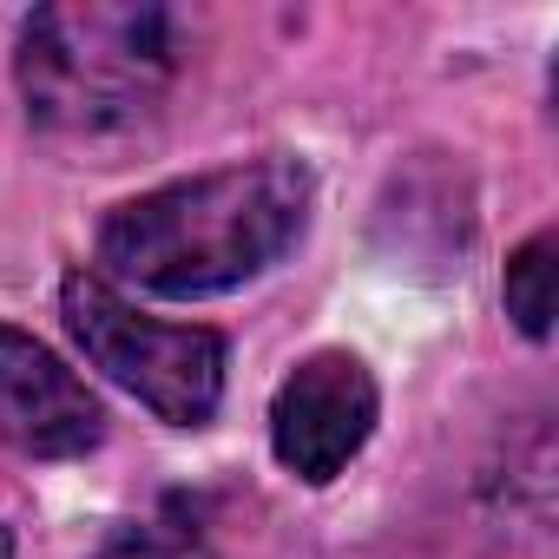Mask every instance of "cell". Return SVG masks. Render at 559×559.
<instances>
[{"label": "cell", "mask_w": 559, "mask_h": 559, "mask_svg": "<svg viewBox=\"0 0 559 559\" xmlns=\"http://www.w3.org/2000/svg\"><path fill=\"white\" fill-rule=\"evenodd\" d=\"M310 224V171L297 158L217 165L119 204L99 230L106 276L145 297H224L284 263Z\"/></svg>", "instance_id": "1"}, {"label": "cell", "mask_w": 559, "mask_h": 559, "mask_svg": "<svg viewBox=\"0 0 559 559\" xmlns=\"http://www.w3.org/2000/svg\"><path fill=\"white\" fill-rule=\"evenodd\" d=\"M178 27L152 0H60L27 14L14 86L27 126L73 152L132 145L171 99Z\"/></svg>", "instance_id": "2"}, {"label": "cell", "mask_w": 559, "mask_h": 559, "mask_svg": "<svg viewBox=\"0 0 559 559\" xmlns=\"http://www.w3.org/2000/svg\"><path fill=\"white\" fill-rule=\"evenodd\" d=\"M60 317H67V336L80 343V356L106 382L139 395L158 421L204 428L217 415V402H224V356H230L217 330L139 317L99 270H73L60 284Z\"/></svg>", "instance_id": "3"}, {"label": "cell", "mask_w": 559, "mask_h": 559, "mask_svg": "<svg viewBox=\"0 0 559 559\" xmlns=\"http://www.w3.org/2000/svg\"><path fill=\"white\" fill-rule=\"evenodd\" d=\"M382 421V395L376 376L362 369V356L349 349H317L310 362H297L270 402V448L297 480L330 487L376 435Z\"/></svg>", "instance_id": "4"}, {"label": "cell", "mask_w": 559, "mask_h": 559, "mask_svg": "<svg viewBox=\"0 0 559 559\" xmlns=\"http://www.w3.org/2000/svg\"><path fill=\"white\" fill-rule=\"evenodd\" d=\"M0 441L27 461H80L106 441L99 395L27 330L0 323Z\"/></svg>", "instance_id": "5"}, {"label": "cell", "mask_w": 559, "mask_h": 559, "mask_svg": "<svg viewBox=\"0 0 559 559\" xmlns=\"http://www.w3.org/2000/svg\"><path fill=\"white\" fill-rule=\"evenodd\" d=\"M507 317L533 343L552 336V230H539V237H526L513 250V263H507Z\"/></svg>", "instance_id": "6"}, {"label": "cell", "mask_w": 559, "mask_h": 559, "mask_svg": "<svg viewBox=\"0 0 559 559\" xmlns=\"http://www.w3.org/2000/svg\"><path fill=\"white\" fill-rule=\"evenodd\" d=\"M99 559H211L204 533L191 520H145V526H126L99 546Z\"/></svg>", "instance_id": "7"}, {"label": "cell", "mask_w": 559, "mask_h": 559, "mask_svg": "<svg viewBox=\"0 0 559 559\" xmlns=\"http://www.w3.org/2000/svg\"><path fill=\"white\" fill-rule=\"evenodd\" d=\"M0 559H14V533L8 526H0Z\"/></svg>", "instance_id": "8"}]
</instances>
